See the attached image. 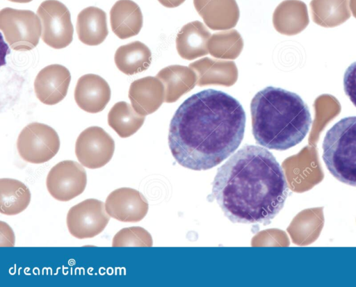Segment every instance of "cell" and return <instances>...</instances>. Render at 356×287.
Masks as SVG:
<instances>
[{
    "mask_svg": "<svg viewBox=\"0 0 356 287\" xmlns=\"http://www.w3.org/2000/svg\"><path fill=\"white\" fill-rule=\"evenodd\" d=\"M193 4L205 24L212 30L230 29L239 19L236 0H193Z\"/></svg>",
    "mask_w": 356,
    "mask_h": 287,
    "instance_id": "16",
    "label": "cell"
},
{
    "mask_svg": "<svg viewBox=\"0 0 356 287\" xmlns=\"http://www.w3.org/2000/svg\"><path fill=\"white\" fill-rule=\"evenodd\" d=\"M323 158L337 180L356 186V116L341 119L327 131Z\"/></svg>",
    "mask_w": 356,
    "mask_h": 287,
    "instance_id": "4",
    "label": "cell"
},
{
    "mask_svg": "<svg viewBox=\"0 0 356 287\" xmlns=\"http://www.w3.org/2000/svg\"><path fill=\"white\" fill-rule=\"evenodd\" d=\"M60 139L51 126L38 122L26 126L20 132L17 148L26 162L40 164L51 159L58 151Z\"/></svg>",
    "mask_w": 356,
    "mask_h": 287,
    "instance_id": "6",
    "label": "cell"
},
{
    "mask_svg": "<svg viewBox=\"0 0 356 287\" xmlns=\"http://www.w3.org/2000/svg\"><path fill=\"white\" fill-rule=\"evenodd\" d=\"M323 208L315 207L296 215L287 229L292 241L298 245H308L319 236L323 227Z\"/></svg>",
    "mask_w": 356,
    "mask_h": 287,
    "instance_id": "21",
    "label": "cell"
},
{
    "mask_svg": "<svg viewBox=\"0 0 356 287\" xmlns=\"http://www.w3.org/2000/svg\"><path fill=\"white\" fill-rule=\"evenodd\" d=\"M243 47L240 33L235 29H227L211 35L209 42V54L222 59H236Z\"/></svg>",
    "mask_w": 356,
    "mask_h": 287,
    "instance_id": "27",
    "label": "cell"
},
{
    "mask_svg": "<svg viewBox=\"0 0 356 287\" xmlns=\"http://www.w3.org/2000/svg\"><path fill=\"white\" fill-rule=\"evenodd\" d=\"M145 116L138 114L126 101H119L113 105L108 114V125L121 138H128L142 126Z\"/></svg>",
    "mask_w": 356,
    "mask_h": 287,
    "instance_id": "25",
    "label": "cell"
},
{
    "mask_svg": "<svg viewBox=\"0 0 356 287\" xmlns=\"http://www.w3.org/2000/svg\"><path fill=\"white\" fill-rule=\"evenodd\" d=\"M113 32L120 39L138 35L143 26V14L138 5L131 0H118L110 11Z\"/></svg>",
    "mask_w": 356,
    "mask_h": 287,
    "instance_id": "19",
    "label": "cell"
},
{
    "mask_svg": "<svg viewBox=\"0 0 356 287\" xmlns=\"http://www.w3.org/2000/svg\"><path fill=\"white\" fill-rule=\"evenodd\" d=\"M0 28L10 48L17 51L33 49L42 35L39 17L29 10L3 8L0 11Z\"/></svg>",
    "mask_w": 356,
    "mask_h": 287,
    "instance_id": "5",
    "label": "cell"
},
{
    "mask_svg": "<svg viewBox=\"0 0 356 287\" xmlns=\"http://www.w3.org/2000/svg\"><path fill=\"white\" fill-rule=\"evenodd\" d=\"M1 213L7 215H17L24 211L31 201L29 188L14 179H0Z\"/></svg>",
    "mask_w": 356,
    "mask_h": 287,
    "instance_id": "24",
    "label": "cell"
},
{
    "mask_svg": "<svg viewBox=\"0 0 356 287\" xmlns=\"http://www.w3.org/2000/svg\"><path fill=\"white\" fill-rule=\"evenodd\" d=\"M343 89L346 96L356 106V61L353 63L344 73Z\"/></svg>",
    "mask_w": 356,
    "mask_h": 287,
    "instance_id": "31",
    "label": "cell"
},
{
    "mask_svg": "<svg viewBox=\"0 0 356 287\" xmlns=\"http://www.w3.org/2000/svg\"><path fill=\"white\" fill-rule=\"evenodd\" d=\"M348 0H312L310 3L313 14L317 15H347Z\"/></svg>",
    "mask_w": 356,
    "mask_h": 287,
    "instance_id": "29",
    "label": "cell"
},
{
    "mask_svg": "<svg viewBox=\"0 0 356 287\" xmlns=\"http://www.w3.org/2000/svg\"><path fill=\"white\" fill-rule=\"evenodd\" d=\"M115 142L99 126H90L78 136L75 154L80 163L90 169H97L107 164L113 155Z\"/></svg>",
    "mask_w": 356,
    "mask_h": 287,
    "instance_id": "10",
    "label": "cell"
},
{
    "mask_svg": "<svg viewBox=\"0 0 356 287\" xmlns=\"http://www.w3.org/2000/svg\"><path fill=\"white\" fill-rule=\"evenodd\" d=\"M105 209L110 217L124 222H137L146 215L148 203L141 192L131 188H120L107 197Z\"/></svg>",
    "mask_w": 356,
    "mask_h": 287,
    "instance_id": "12",
    "label": "cell"
},
{
    "mask_svg": "<svg viewBox=\"0 0 356 287\" xmlns=\"http://www.w3.org/2000/svg\"><path fill=\"white\" fill-rule=\"evenodd\" d=\"M106 13L94 6L82 10L78 15L76 32L79 40L89 46L100 44L108 34Z\"/></svg>",
    "mask_w": 356,
    "mask_h": 287,
    "instance_id": "22",
    "label": "cell"
},
{
    "mask_svg": "<svg viewBox=\"0 0 356 287\" xmlns=\"http://www.w3.org/2000/svg\"><path fill=\"white\" fill-rule=\"evenodd\" d=\"M289 241L286 233L279 229L261 231L252 238V246H288Z\"/></svg>",
    "mask_w": 356,
    "mask_h": 287,
    "instance_id": "30",
    "label": "cell"
},
{
    "mask_svg": "<svg viewBox=\"0 0 356 287\" xmlns=\"http://www.w3.org/2000/svg\"><path fill=\"white\" fill-rule=\"evenodd\" d=\"M307 17L306 5L299 0H285L275 8L273 15L275 28L285 35H292L298 32L294 25L296 21Z\"/></svg>",
    "mask_w": 356,
    "mask_h": 287,
    "instance_id": "26",
    "label": "cell"
},
{
    "mask_svg": "<svg viewBox=\"0 0 356 287\" xmlns=\"http://www.w3.org/2000/svg\"><path fill=\"white\" fill-rule=\"evenodd\" d=\"M197 75V85L202 87L210 85L232 86L237 81L238 69L234 61L201 58L188 66Z\"/></svg>",
    "mask_w": 356,
    "mask_h": 287,
    "instance_id": "17",
    "label": "cell"
},
{
    "mask_svg": "<svg viewBox=\"0 0 356 287\" xmlns=\"http://www.w3.org/2000/svg\"><path fill=\"white\" fill-rule=\"evenodd\" d=\"M71 75L65 67L53 64L42 69L34 81L37 98L47 105H54L66 96Z\"/></svg>",
    "mask_w": 356,
    "mask_h": 287,
    "instance_id": "13",
    "label": "cell"
},
{
    "mask_svg": "<svg viewBox=\"0 0 356 287\" xmlns=\"http://www.w3.org/2000/svg\"><path fill=\"white\" fill-rule=\"evenodd\" d=\"M152 238L149 233L140 227H131L120 230L113 238V247H151Z\"/></svg>",
    "mask_w": 356,
    "mask_h": 287,
    "instance_id": "28",
    "label": "cell"
},
{
    "mask_svg": "<svg viewBox=\"0 0 356 287\" xmlns=\"http://www.w3.org/2000/svg\"><path fill=\"white\" fill-rule=\"evenodd\" d=\"M159 2L167 8H175L183 3L185 0H158Z\"/></svg>",
    "mask_w": 356,
    "mask_h": 287,
    "instance_id": "32",
    "label": "cell"
},
{
    "mask_svg": "<svg viewBox=\"0 0 356 287\" xmlns=\"http://www.w3.org/2000/svg\"><path fill=\"white\" fill-rule=\"evenodd\" d=\"M288 184L266 148L246 145L217 171L212 197L234 223L268 224L283 208Z\"/></svg>",
    "mask_w": 356,
    "mask_h": 287,
    "instance_id": "2",
    "label": "cell"
},
{
    "mask_svg": "<svg viewBox=\"0 0 356 287\" xmlns=\"http://www.w3.org/2000/svg\"><path fill=\"white\" fill-rule=\"evenodd\" d=\"M109 220L103 202L88 199L70 208L66 221L70 234L78 239H84L99 234Z\"/></svg>",
    "mask_w": 356,
    "mask_h": 287,
    "instance_id": "9",
    "label": "cell"
},
{
    "mask_svg": "<svg viewBox=\"0 0 356 287\" xmlns=\"http://www.w3.org/2000/svg\"><path fill=\"white\" fill-rule=\"evenodd\" d=\"M8 1H10L12 2H16V3H28L33 0H8Z\"/></svg>",
    "mask_w": 356,
    "mask_h": 287,
    "instance_id": "34",
    "label": "cell"
},
{
    "mask_svg": "<svg viewBox=\"0 0 356 287\" xmlns=\"http://www.w3.org/2000/svg\"><path fill=\"white\" fill-rule=\"evenodd\" d=\"M211 33L200 21L185 24L176 37V48L184 59L191 60L209 54Z\"/></svg>",
    "mask_w": 356,
    "mask_h": 287,
    "instance_id": "18",
    "label": "cell"
},
{
    "mask_svg": "<svg viewBox=\"0 0 356 287\" xmlns=\"http://www.w3.org/2000/svg\"><path fill=\"white\" fill-rule=\"evenodd\" d=\"M37 14L42 21V41L54 49H63L72 41L74 28L68 8L57 0L40 3Z\"/></svg>",
    "mask_w": 356,
    "mask_h": 287,
    "instance_id": "7",
    "label": "cell"
},
{
    "mask_svg": "<svg viewBox=\"0 0 356 287\" xmlns=\"http://www.w3.org/2000/svg\"><path fill=\"white\" fill-rule=\"evenodd\" d=\"M350 8L353 13L356 14V0H350Z\"/></svg>",
    "mask_w": 356,
    "mask_h": 287,
    "instance_id": "33",
    "label": "cell"
},
{
    "mask_svg": "<svg viewBox=\"0 0 356 287\" xmlns=\"http://www.w3.org/2000/svg\"><path fill=\"white\" fill-rule=\"evenodd\" d=\"M114 60L120 71L127 75H133L149 67L152 52L144 43L134 41L120 46L115 51Z\"/></svg>",
    "mask_w": 356,
    "mask_h": 287,
    "instance_id": "23",
    "label": "cell"
},
{
    "mask_svg": "<svg viewBox=\"0 0 356 287\" xmlns=\"http://www.w3.org/2000/svg\"><path fill=\"white\" fill-rule=\"evenodd\" d=\"M129 98L136 112L143 116L149 115L165 101L163 84L156 76L137 79L130 85Z\"/></svg>",
    "mask_w": 356,
    "mask_h": 287,
    "instance_id": "15",
    "label": "cell"
},
{
    "mask_svg": "<svg viewBox=\"0 0 356 287\" xmlns=\"http://www.w3.org/2000/svg\"><path fill=\"white\" fill-rule=\"evenodd\" d=\"M110 99V87L99 75L87 74L79 79L74 90V99L84 111L99 113L104 109Z\"/></svg>",
    "mask_w": 356,
    "mask_h": 287,
    "instance_id": "14",
    "label": "cell"
},
{
    "mask_svg": "<svg viewBox=\"0 0 356 287\" xmlns=\"http://www.w3.org/2000/svg\"><path fill=\"white\" fill-rule=\"evenodd\" d=\"M245 126V113L238 101L220 90H204L186 99L175 113L169 147L181 166L209 170L236 150Z\"/></svg>",
    "mask_w": 356,
    "mask_h": 287,
    "instance_id": "1",
    "label": "cell"
},
{
    "mask_svg": "<svg viewBox=\"0 0 356 287\" xmlns=\"http://www.w3.org/2000/svg\"><path fill=\"white\" fill-rule=\"evenodd\" d=\"M282 168L289 188L296 192L310 190L324 177L318 152L310 146L285 159Z\"/></svg>",
    "mask_w": 356,
    "mask_h": 287,
    "instance_id": "8",
    "label": "cell"
},
{
    "mask_svg": "<svg viewBox=\"0 0 356 287\" xmlns=\"http://www.w3.org/2000/svg\"><path fill=\"white\" fill-rule=\"evenodd\" d=\"M156 77L165 89V102L172 103L197 85V75L189 67L172 65L161 69Z\"/></svg>",
    "mask_w": 356,
    "mask_h": 287,
    "instance_id": "20",
    "label": "cell"
},
{
    "mask_svg": "<svg viewBox=\"0 0 356 287\" xmlns=\"http://www.w3.org/2000/svg\"><path fill=\"white\" fill-rule=\"evenodd\" d=\"M252 134L266 148L283 151L300 143L307 134L312 118L307 105L297 94L268 86L250 103Z\"/></svg>",
    "mask_w": 356,
    "mask_h": 287,
    "instance_id": "3",
    "label": "cell"
},
{
    "mask_svg": "<svg viewBox=\"0 0 356 287\" xmlns=\"http://www.w3.org/2000/svg\"><path fill=\"white\" fill-rule=\"evenodd\" d=\"M87 183L85 169L76 161H63L49 172L46 186L49 194L61 202L70 201L81 195Z\"/></svg>",
    "mask_w": 356,
    "mask_h": 287,
    "instance_id": "11",
    "label": "cell"
}]
</instances>
